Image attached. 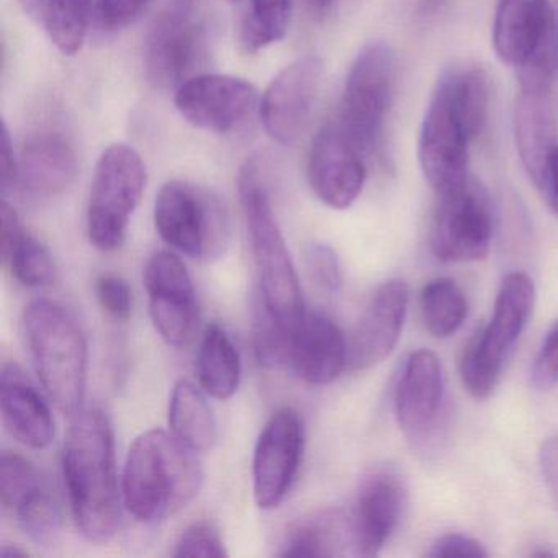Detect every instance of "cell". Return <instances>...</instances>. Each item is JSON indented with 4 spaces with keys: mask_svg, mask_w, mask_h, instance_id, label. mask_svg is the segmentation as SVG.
I'll return each instance as SVG.
<instances>
[{
    "mask_svg": "<svg viewBox=\"0 0 558 558\" xmlns=\"http://www.w3.org/2000/svg\"><path fill=\"white\" fill-rule=\"evenodd\" d=\"M149 316L169 345L185 348L197 332L198 303L194 282L181 257L159 251L145 267Z\"/></svg>",
    "mask_w": 558,
    "mask_h": 558,
    "instance_id": "obj_16",
    "label": "cell"
},
{
    "mask_svg": "<svg viewBox=\"0 0 558 558\" xmlns=\"http://www.w3.org/2000/svg\"><path fill=\"white\" fill-rule=\"evenodd\" d=\"M37 466L17 452H4L0 459V501L11 512L25 496L44 485Z\"/></svg>",
    "mask_w": 558,
    "mask_h": 558,
    "instance_id": "obj_33",
    "label": "cell"
},
{
    "mask_svg": "<svg viewBox=\"0 0 558 558\" xmlns=\"http://www.w3.org/2000/svg\"><path fill=\"white\" fill-rule=\"evenodd\" d=\"M238 189L259 280V305L282 328L292 331L306 308L292 256L274 215L259 158L244 162Z\"/></svg>",
    "mask_w": 558,
    "mask_h": 558,
    "instance_id": "obj_4",
    "label": "cell"
},
{
    "mask_svg": "<svg viewBox=\"0 0 558 558\" xmlns=\"http://www.w3.org/2000/svg\"><path fill=\"white\" fill-rule=\"evenodd\" d=\"M293 0H250L246 17L241 25V47L246 53H257L286 37L292 19Z\"/></svg>",
    "mask_w": 558,
    "mask_h": 558,
    "instance_id": "obj_31",
    "label": "cell"
},
{
    "mask_svg": "<svg viewBox=\"0 0 558 558\" xmlns=\"http://www.w3.org/2000/svg\"><path fill=\"white\" fill-rule=\"evenodd\" d=\"M0 555L2 558H27L31 557V551L19 547V545H4Z\"/></svg>",
    "mask_w": 558,
    "mask_h": 558,
    "instance_id": "obj_44",
    "label": "cell"
},
{
    "mask_svg": "<svg viewBox=\"0 0 558 558\" xmlns=\"http://www.w3.org/2000/svg\"><path fill=\"white\" fill-rule=\"evenodd\" d=\"M407 486L397 470H372L359 486L354 508L349 512L352 555L375 557L391 537L407 508Z\"/></svg>",
    "mask_w": 558,
    "mask_h": 558,
    "instance_id": "obj_18",
    "label": "cell"
},
{
    "mask_svg": "<svg viewBox=\"0 0 558 558\" xmlns=\"http://www.w3.org/2000/svg\"><path fill=\"white\" fill-rule=\"evenodd\" d=\"M496 57L519 68L555 54V24L548 0H496L493 21Z\"/></svg>",
    "mask_w": 558,
    "mask_h": 558,
    "instance_id": "obj_21",
    "label": "cell"
},
{
    "mask_svg": "<svg viewBox=\"0 0 558 558\" xmlns=\"http://www.w3.org/2000/svg\"><path fill=\"white\" fill-rule=\"evenodd\" d=\"M97 299L107 315L125 322L133 312V292L130 283L116 274H104L97 280Z\"/></svg>",
    "mask_w": 558,
    "mask_h": 558,
    "instance_id": "obj_36",
    "label": "cell"
},
{
    "mask_svg": "<svg viewBox=\"0 0 558 558\" xmlns=\"http://www.w3.org/2000/svg\"><path fill=\"white\" fill-rule=\"evenodd\" d=\"M151 2L153 0H97V24L102 31H120L138 19Z\"/></svg>",
    "mask_w": 558,
    "mask_h": 558,
    "instance_id": "obj_37",
    "label": "cell"
},
{
    "mask_svg": "<svg viewBox=\"0 0 558 558\" xmlns=\"http://www.w3.org/2000/svg\"><path fill=\"white\" fill-rule=\"evenodd\" d=\"M532 384L545 390L558 384V322L545 335L532 365Z\"/></svg>",
    "mask_w": 558,
    "mask_h": 558,
    "instance_id": "obj_38",
    "label": "cell"
},
{
    "mask_svg": "<svg viewBox=\"0 0 558 558\" xmlns=\"http://www.w3.org/2000/svg\"><path fill=\"white\" fill-rule=\"evenodd\" d=\"M2 263L12 276L28 289L50 287L57 280V264L47 244L25 230L15 208L2 202Z\"/></svg>",
    "mask_w": 558,
    "mask_h": 558,
    "instance_id": "obj_25",
    "label": "cell"
},
{
    "mask_svg": "<svg viewBox=\"0 0 558 558\" xmlns=\"http://www.w3.org/2000/svg\"><path fill=\"white\" fill-rule=\"evenodd\" d=\"M305 264L313 282L326 293H338L342 287L341 260L329 244L310 243Z\"/></svg>",
    "mask_w": 558,
    "mask_h": 558,
    "instance_id": "obj_35",
    "label": "cell"
},
{
    "mask_svg": "<svg viewBox=\"0 0 558 558\" xmlns=\"http://www.w3.org/2000/svg\"><path fill=\"white\" fill-rule=\"evenodd\" d=\"M145 187L146 166L135 148L119 143L100 155L87 201V234L97 250L122 247Z\"/></svg>",
    "mask_w": 558,
    "mask_h": 558,
    "instance_id": "obj_9",
    "label": "cell"
},
{
    "mask_svg": "<svg viewBox=\"0 0 558 558\" xmlns=\"http://www.w3.org/2000/svg\"><path fill=\"white\" fill-rule=\"evenodd\" d=\"M155 227L172 250L202 263L220 259L230 238L220 202L184 181L168 182L156 195Z\"/></svg>",
    "mask_w": 558,
    "mask_h": 558,
    "instance_id": "obj_10",
    "label": "cell"
},
{
    "mask_svg": "<svg viewBox=\"0 0 558 558\" xmlns=\"http://www.w3.org/2000/svg\"><path fill=\"white\" fill-rule=\"evenodd\" d=\"M349 341L325 313L306 312L290 331L287 364L308 385L332 384L348 367Z\"/></svg>",
    "mask_w": 558,
    "mask_h": 558,
    "instance_id": "obj_23",
    "label": "cell"
},
{
    "mask_svg": "<svg viewBox=\"0 0 558 558\" xmlns=\"http://www.w3.org/2000/svg\"><path fill=\"white\" fill-rule=\"evenodd\" d=\"M352 555L349 514L325 511L296 522L280 545V557H338Z\"/></svg>",
    "mask_w": 558,
    "mask_h": 558,
    "instance_id": "obj_26",
    "label": "cell"
},
{
    "mask_svg": "<svg viewBox=\"0 0 558 558\" xmlns=\"http://www.w3.org/2000/svg\"><path fill=\"white\" fill-rule=\"evenodd\" d=\"M230 2H238V0H230Z\"/></svg>",
    "mask_w": 558,
    "mask_h": 558,
    "instance_id": "obj_45",
    "label": "cell"
},
{
    "mask_svg": "<svg viewBox=\"0 0 558 558\" xmlns=\"http://www.w3.org/2000/svg\"><path fill=\"white\" fill-rule=\"evenodd\" d=\"M174 102L191 125L217 135L241 132L260 109L256 87L228 74H197L175 89Z\"/></svg>",
    "mask_w": 558,
    "mask_h": 558,
    "instance_id": "obj_13",
    "label": "cell"
},
{
    "mask_svg": "<svg viewBox=\"0 0 558 558\" xmlns=\"http://www.w3.org/2000/svg\"><path fill=\"white\" fill-rule=\"evenodd\" d=\"M305 429L292 408H282L257 437L253 457L254 501L260 509L279 508L292 489L302 463Z\"/></svg>",
    "mask_w": 558,
    "mask_h": 558,
    "instance_id": "obj_15",
    "label": "cell"
},
{
    "mask_svg": "<svg viewBox=\"0 0 558 558\" xmlns=\"http://www.w3.org/2000/svg\"><path fill=\"white\" fill-rule=\"evenodd\" d=\"M427 557H473L483 558L488 557L486 548L480 544L475 538L469 537L463 534H446L437 538L430 550L427 551Z\"/></svg>",
    "mask_w": 558,
    "mask_h": 558,
    "instance_id": "obj_39",
    "label": "cell"
},
{
    "mask_svg": "<svg viewBox=\"0 0 558 558\" xmlns=\"http://www.w3.org/2000/svg\"><path fill=\"white\" fill-rule=\"evenodd\" d=\"M397 94V57L390 45H365L345 80L339 126L364 156L384 151L385 130Z\"/></svg>",
    "mask_w": 558,
    "mask_h": 558,
    "instance_id": "obj_7",
    "label": "cell"
},
{
    "mask_svg": "<svg viewBox=\"0 0 558 558\" xmlns=\"http://www.w3.org/2000/svg\"><path fill=\"white\" fill-rule=\"evenodd\" d=\"M444 403V374L439 357L420 349L404 362L395 390V416L411 440L423 442L439 423Z\"/></svg>",
    "mask_w": 558,
    "mask_h": 558,
    "instance_id": "obj_22",
    "label": "cell"
},
{
    "mask_svg": "<svg viewBox=\"0 0 558 558\" xmlns=\"http://www.w3.org/2000/svg\"><path fill=\"white\" fill-rule=\"evenodd\" d=\"M534 305L535 287L531 277L508 274L496 295L492 319L476 329L460 357L463 387L476 400H485L495 391L506 359L524 332Z\"/></svg>",
    "mask_w": 558,
    "mask_h": 558,
    "instance_id": "obj_6",
    "label": "cell"
},
{
    "mask_svg": "<svg viewBox=\"0 0 558 558\" xmlns=\"http://www.w3.org/2000/svg\"><path fill=\"white\" fill-rule=\"evenodd\" d=\"M408 302L410 289L404 280H387L375 290L349 339L351 371H368L390 357L407 322Z\"/></svg>",
    "mask_w": 558,
    "mask_h": 558,
    "instance_id": "obj_20",
    "label": "cell"
},
{
    "mask_svg": "<svg viewBox=\"0 0 558 558\" xmlns=\"http://www.w3.org/2000/svg\"><path fill=\"white\" fill-rule=\"evenodd\" d=\"M19 156L17 187L35 201H48L64 194L80 171L76 140L66 123L40 120L22 142Z\"/></svg>",
    "mask_w": 558,
    "mask_h": 558,
    "instance_id": "obj_14",
    "label": "cell"
},
{
    "mask_svg": "<svg viewBox=\"0 0 558 558\" xmlns=\"http://www.w3.org/2000/svg\"><path fill=\"white\" fill-rule=\"evenodd\" d=\"M24 329L35 371L63 413L84 410L89 349L77 319L60 303L38 299L24 310Z\"/></svg>",
    "mask_w": 558,
    "mask_h": 558,
    "instance_id": "obj_5",
    "label": "cell"
},
{
    "mask_svg": "<svg viewBox=\"0 0 558 558\" xmlns=\"http://www.w3.org/2000/svg\"><path fill=\"white\" fill-rule=\"evenodd\" d=\"M336 0H305L306 9L315 19H325L331 14Z\"/></svg>",
    "mask_w": 558,
    "mask_h": 558,
    "instance_id": "obj_43",
    "label": "cell"
},
{
    "mask_svg": "<svg viewBox=\"0 0 558 558\" xmlns=\"http://www.w3.org/2000/svg\"><path fill=\"white\" fill-rule=\"evenodd\" d=\"M25 14L64 54L80 53L89 31L94 0H19Z\"/></svg>",
    "mask_w": 558,
    "mask_h": 558,
    "instance_id": "obj_27",
    "label": "cell"
},
{
    "mask_svg": "<svg viewBox=\"0 0 558 558\" xmlns=\"http://www.w3.org/2000/svg\"><path fill=\"white\" fill-rule=\"evenodd\" d=\"M367 179L364 155L352 145L339 123H328L313 140L308 182L313 194L335 210L351 207Z\"/></svg>",
    "mask_w": 558,
    "mask_h": 558,
    "instance_id": "obj_19",
    "label": "cell"
},
{
    "mask_svg": "<svg viewBox=\"0 0 558 558\" xmlns=\"http://www.w3.org/2000/svg\"><path fill=\"white\" fill-rule=\"evenodd\" d=\"M495 217L485 189L470 179L463 187L437 197L429 246L442 263H475L492 250Z\"/></svg>",
    "mask_w": 558,
    "mask_h": 558,
    "instance_id": "obj_11",
    "label": "cell"
},
{
    "mask_svg": "<svg viewBox=\"0 0 558 558\" xmlns=\"http://www.w3.org/2000/svg\"><path fill=\"white\" fill-rule=\"evenodd\" d=\"M15 515L25 534L35 542V544L51 547L57 544L61 534V509L57 499L51 495L47 483L38 486L37 489L25 496L17 506L11 511Z\"/></svg>",
    "mask_w": 558,
    "mask_h": 558,
    "instance_id": "obj_32",
    "label": "cell"
},
{
    "mask_svg": "<svg viewBox=\"0 0 558 558\" xmlns=\"http://www.w3.org/2000/svg\"><path fill=\"white\" fill-rule=\"evenodd\" d=\"M204 485L197 452L172 433L140 434L125 460L122 498L133 518L159 522L187 508Z\"/></svg>",
    "mask_w": 558,
    "mask_h": 558,
    "instance_id": "obj_3",
    "label": "cell"
},
{
    "mask_svg": "<svg viewBox=\"0 0 558 558\" xmlns=\"http://www.w3.org/2000/svg\"><path fill=\"white\" fill-rule=\"evenodd\" d=\"M323 61L315 54L283 68L260 99V119L267 135L280 145L299 143L308 129L322 84Z\"/></svg>",
    "mask_w": 558,
    "mask_h": 558,
    "instance_id": "obj_17",
    "label": "cell"
},
{
    "mask_svg": "<svg viewBox=\"0 0 558 558\" xmlns=\"http://www.w3.org/2000/svg\"><path fill=\"white\" fill-rule=\"evenodd\" d=\"M172 555L178 558H223L228 557V550L220 531L211 522L198 521L182 532Z\"/></svg>",
    "mask_w": 558,
    "mask_h": 558,
    "instance_id": "obj_34",
    "label": "cell"
},
{
    "mask_svg": "<svg viewBox=\"0 0 558 558\" xmlns=\"http://www.w3.org/2000/svg\"><path fill=\"white\" fill-rule=\"evenodd\" d=\"M489 80L475 64L447 68L434 87L420 138V162L436 197L470 181V145L488 123Z\"/></svg>",
    "mask_w": 558,
    "mask_h": 558,
    "instance_id": "obj_1",
    "label": "cell"
},
{
    "mask_svg": "<svg viewBox=\"0 0 558 558\" xmlns=\"http://www.w3.org/2000/svg\"><path fill=\"white\" fill-rule=\"evenodd\" d=\"M534 185L541 192L547 207L558 217V145L545 159L544 168Z\"/></svg>",
    "mask_w": 558,
    "mask_h": 558,
    "instance_id": "obj_41",
    "label": "cell"
},
{
    "mask_svg": "<svg viewBox=\"0 0 558 558\" xmlns=\"http://www.w3.org/2000/svg\"><path fill=\"white\" fill-rule=\"evenodd\" d=\"M205 395L192 381L179 380L169 400L171 433L197 453L214 449L218 436L217 420Z\"/></svg>",
    "mask_w": 558,
    "mask_h": 558,
    "instance_id": "obj_29",
    "label": "cell"
},
{
    "mask_svg": "<svg viewBox=\"0 0 558 558\" xmlns=\"http://www.w3.org/2000/svg\"><path fill=\"white\" fill-rule=\"evenodd\" d=\"M541 469L545 483L558 505V437H550L542 444Z\"/></svg>",
    "mask_w": 558,
    "mask_h": 558,
    "instance_id": "obj_42",
    "label": "cell"
},
{
    "mask_svg": "<svg viewBox=\"0 0 558 558\" xmlns=\"http://www.w3.org/2000/svg\"><path fill=\"white\" fill-rule=\"evenodd\" d=\"M0 182H2V192L9 194L17 187L19 175V156L15 151L14 140L9 132L8 123L2 122V140H0Z\"/></svg>",
    "mask_w": 558,
    "mask_h": 558,
    "instance_id": "obj_40",
    "label": "cell"
},
{
    "mask_svg": "<svg viewBox=\"0 0 558 558\" xmlns=\"http://www.w3.org/2000/svg\"><path fill=\"white\" fill-rule=\"evenodd\" d=\"M0 408L5 429L31 449H47L57 436L50 407L21 365L8 362L0 375Z\"/></svg>",
    "mask_w": 558,
    "mask_h": 558,
    "instance_id": "obj_24",
    "label": "cell"
},
{
    "mask_svg": "<svg viewBox=\"0 0 558 558\" xmlns=\"http://www.w3.org/2000/svg\"><path fill=\"white\" fill-rule=\"evenodd\" d=\"M210 24L202 0H172L145 40L146 76L161 89H178L202 74L210 58Z\"/></svg>",
    "mask_w": 558,
    "mask_h": 558,
    "instance_id": "obj_8",
    "label": "cell"
},
{
    "mask_svg": "<svg viewBox=\"0 0 558 558\" xmlns=\"http://www.w3.org/2000/svg\"><path fill=\"white\" fill-rule=\"evenodd\" d=\"M202 390L215 400L227 401L241 384V355L223 326H207L197 355Z\"/></svg>",
    "mask_w": 558,
    "mask_h": 558,
    "instance_id": "obj_28",
    "label": "cell"
},
{
    "mask_svg": "<svg viewBox=\"0 0 558 558\" xmlns=\"http://www.w3.org/2000/svg\"><path fill=\"white\" fill-rule=\"evenodd\" d=\"M63 473L71 511L81 534L90 542H107L120 524L116 439L112 424L100 410L73 416L63 450Z\"/></svg>",
    "mask_w": 558,
    "mask_h": 558,
    "instance_id": "obj_2",
    "label": "cell"
},
{
    "mask_svg": "<svg viewBox=\"0 0 558 558\" xmlns=\"http://www.w3.org/2000/svg\"><path fill=\"white\" fill-rule=\"evenodd\" d=\"M518 73L514 133L519 158L535 184L545 159L558 145L557 110H555V57L537 58L522 66Z\"/></svg>",
    "mask_w": 558,
    "mask_h": 558,
    "instance_id": "obj_12",
    "label": "cell"
},
{
    "mask_svg": "<svg viewBox=\"0 0 558 558\" xmlns=\"http://www.w3.org/2000/svg\"><path fill=\"white\" fill-rule=\"evenodd\" d=\"M420 312L427 332L444 339L459 331L469 315V302L457 282L440 277L421 290Z\"/></svg>",
    "mask_w": 558,
    "mask_h": 558,
    "instance_id": "obj_30",
    "label": "cell"
}]
</instances>
